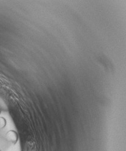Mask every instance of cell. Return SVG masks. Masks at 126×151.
I'll return each mask as SVG.
<instances>
[{
  "label": "cell",
  "instance_id": "cell-4",
  "mask_svg": "<svg viewBox=\"0 0 126 151\" xmlns=\"http://www.w3.org/2000/svg\"><path fill=\"white\" fill-rule=\"evenodd\" d=\"M0 112H1V111H0Z\"/></svg>",
  "mask_w": 126,
  "mask_h": 151
},
{
  "label": "cell",
  "instance_id": "cell-2",
  "mask_svg": "<svg viewBox=\"0 0 126 151\" xmlns=\"http://www.w3.org/2000/svg\"><path fill=\"white\" fill-rule=\"evenodd\" d=\"M9 104L5 96L0 93V111H8Z\"/></svg>",
  "mask_w": 126,
  "mask_h": 151
},
{
  "label": "cell",
  "instance_id": "cell-1",
  "mask_svg": "<svg viewBox=\"0 0 126 151\" xmlns=\"http://www.w3.org/2000/svg\"><path fill=\"white\" fill-rule=\"evenodd\" d=\"M6 138L8 142L15 144L18 140V134L16 131L11 130L7 132L6 135Z\"/></svg>",
  "mask_w": 126,
  "mask_h": 151
},
{
  "label": "cell",
  "instance_id": "cell-3",
  "mask_svg": "<svg viewBox=\"0 0 126 151\" xmlns=\"http://www.w3.org/2000/svg\"><path fill=\"white\" fill-rule=\"evenodd\" d=\"M6 125V121L3 117L0 118V128H3Z\"/></svg>",
  "mask_w": 126,
  "mask_h": 151
}]
</instances>
